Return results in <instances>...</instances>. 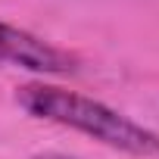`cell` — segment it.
Masks as SVG:
<instances>
[{
  "label": "cell",
  "instance_id": "obj_2",
  "mask_svg": "<svg viewBox=\"0 0 159 159\" xmlns=\"http://www.w3.org/2000/svg\"><path fill=\"white\" fill-rule=\"evenodd\" d=\"M0 69H22L31 75H72L78 72L75 53L19 28L0 22Z\"/></svg>",
  "mask_w": 159,
  "mask_h": 159
},
{
  "label": "cell",
  "instance_id": "obj_3",
  "mask_svg": "<svg viewBox=\"0 0 159 159\" xmlns=\"http://www.w3.org/2000/svg\"><path fill=\"white\" fill-rule=\"evenodd\" d=\"M34 159H81V156H69V153H41Z\"/></svg>",
  "mask_w": 159,
  "mask_h": 159
},
{
  "label": "cell",
  "instance_id": "obj_1",
  "mask_svg": "<svg viewBox=\"0 0 159 159\" xmlns=\"http://www.w3.org/2000/svg\"><path fill=\"white\" fill-rule=\"evenodd\" d=\"M16 103L34 119L88 134L109 150H119V153H128L137 159H159V134L153 128L122 116L119 109H112L94 97L78 94V91L31 81L16 91Z\"/></svg>",
  "mask_w": 159,
  "mask_h": 159
}]
</instances>
